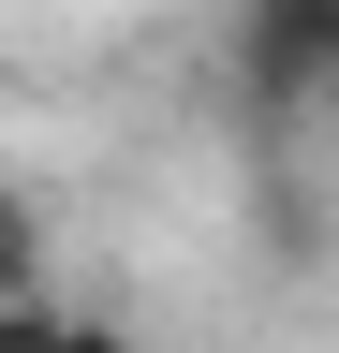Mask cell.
<instances>
[{
	"label": "cell",
	"mask_w": 339,
	"mask_h": 353,
	"mask_svg": "<svg viewBox=\"0 0 339 353\" xmlns=\"http://www.w3.org/2000/svg\"><path fill=\"white\" fill-rule=\"evenodd\" d=\"M0 353H74V309L59 294H15V309H0Z\"/></svg>",
	"instance_id": "3"
},
{
	"label": "cell",
	"mask_w": 339,
	"mask_h": 353,
	"mask_svg": "<svg viewBox=\"0 0 339 353\" xmlns=\"http://www.w3.org/2000/svg\"><path fill=\"white\" fill-rule=\"evenodd\" d=\"M74 353H148V339H118V324H74Z\"/></svg>",
	"instance_id": "4"
},
{
	"label": "cell",
	"mask_w": 339,
	"mask_h": 353,
	"mask_svg": "<svg viewBox=\"0 0 339 353\" xmlns=\"http://www.w3.org/2000/svg\"><path fill=\"white\" fill-rule=\"evenodd\" d=\"M236 88L266 118L339 103V0H236Z\"/></svg>",
	"instance_id": "1"
},
{
	"label": "cell",
	"mask_w": 339,
	"mask_h": 353,
	"mask_svg": "<svg viewBox=\"0 0 339 353\" xmlns=\"http://www.w3.org/2000/svg\"><path fill=\"white\" fill-rule=\"evenodd\" d=\"M15 294H45V221L0 192V309H15Z\"/></svg>",
	"instance_id": "2"
}]
</instances>
